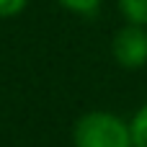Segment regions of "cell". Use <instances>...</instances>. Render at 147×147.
I'll return each mask as SVG.
<instances>
[{"instance_id":"cell-1","label":"cell","mask_w":147,"mask_h":147,"mask_svg":"<svg viewBox=\"0 0 147 147\" xmlns=\"http://www.w3.org/2000/svg\"><path fill=\"white\" fill-rule=\"evenodd\" d=\"M75 147H134L132 129L114 114L93 111L75 124Z\"/></svg>"},{"instance_id":"cell-2","label":"cell","mask_w":147,"mask_h":147,"mask_svg":"<svg viewBox=\"0 0 147 147\" xmlns=\"http://www.w3.org/2000/svg\"><path fill=\"white\" fill-rule=\"evenodd\" d=\"M114 57L119 65L134 70L147 62V31L140 23L124 26L114 36Z\"/></svg>"},{"instance_id":"cell-5","label":"cell","mask_w":147,"mask_h":147,"mask_svg":"<svg viewBox=\"0 0 147 147\" xmlns=\"http://www.w3.org/2000/svg\"><path fill=\"white\" fill-rule=\"evenodd\" d=\"M65 8H70V10H78V13H90L101 0H59Z\"/></svg>"},{"instance_id":"cell-6","label":"cell","mask_w":147,"mask_h":147,"mask_svg":"<svg viewBox=\"0 0 147 147\" xmlns=\"http://www.w3.org/2000/svg\"><path fill=\"white\" fill-rule=\"evenodd\" d=\"M26 8V0H0V16H16Z\"/></svg>"},{"instance_id":"cell-3","label":"cell","mask_w":147,"mask_h":147,"mask_svg":"<svg viewBox=\"0 0 147 147\" xmlns=\"http://www.w3.org/2000/svg\"><path fill=\"white\" fill-rule=\"evenodd\" d=\"M119 8L132 23H140V26L147 23V0H119Z\"/></svg>"},{"instance_id":"cell-4","label":"cell","mask_w":147,"mask_h":147,"mask_svg":"<svg viewBox=\"0 0 147 147\" xmlns=\"http://www.w3.org/2000/svg\"><path fill=\"white\" fill-rule=\"evenodd\" d=\"M132 145L134 147H147V106L140 109V114L132 121Z\"/></svg>"}]
</instances>
